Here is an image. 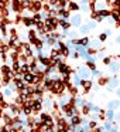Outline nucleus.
Returning a JSON list of instances; mask_svg holds the SVG:
<instances>
[{
    "label": "nucleus",
    "mask_w": 120,
    "mask_h": 132,
    "mask_svg": "<svg viewBox=\"0 0 120 132\" xmlns=\"http://www.w3.org/2000/svg\"><path fill=\"white\" fill-rule=\"evenodd\" d=\"M71 26L81 27V26H82V17H81L79 14H75V16H72V19H71Z\"/></svg>",
    "instance_id": "nucleus-9"
},
{
    "label": "nucleus",
    "mask_w": 120,
    "mask_h": 132,
    "mask_svg": "<svg viewBox=\"0 0 120 132\" xmlns=\"http://www.w3.org/2000/svg\"><path fill=\"white\" fill-rule=\"evenodd\" d=\"M114 111L113 109H106V119L107 121H114Z\"/></svg>",
    "instance_id": "nucleus-18"
},
{
    "label": "nucleus",
    "mask_w": 120,
    "mask_h": 132,
    "mask_svg": "<svg viewBox=\"0 0 120 132\" xmlns=\"http://www.w3.org/2000/svg\"><path fill=\"white\" fill-rule=\"evenodd\" d=\"M69 55H71L72 58H78V57H79V54H78L76 51H72V54H69Z\"/></svg>",
    "instance_id": "nucleus-37"
},
{
    "label": "nucleus",
    "mask_w": 120,
    "mask_h": 132,
    "mask_svg": "<svg viewBox=\"0 0 120 132\" xmlns=\"http://www.w3.org/2000/svg\"><path fill=\"white\" fill-rule=\"evenodd\" d=\"M0 33H2V36L7 34V26H6V23H4L3 20L0 21Z\"/></svg>",
    "instance_id": "nucleus-21"
},
{
    "label": "nucleus",
    "mask_w": 120,
    "mask_h": 132,
    "mask_svg": "<svg viewBox=\"0 0 120 132\" xmlns=\"http://www.w3.org/2000/svg\"><path fill=\"white\" fill-rule=\"evenodd\" d=\"M0 82H2V77H0Z\"/></svg>",
    "instance_id": "nucleus-42"
},
{
    "label": "nucleus",
    "mask_w": 120,
    "mask_h": 132,
    "mask_svg": "<svg viewBox=\"0 0 120 132\" xmlns=\"http://www.w3.org/2000/svg\"><path fill=\"white\" fill-rule=\"evenodd\" d=\"M81 7H79V4L76 3V2H69L68 3V10H71V12H78Z\"/></svg>",
    "instance_id": "nucleus-16"
},
{
    "label": "nucleus",
    "mask_w": 120,
    "mask_h": 132,
    "mask_svg": "<svg viewBox=\"0 0 120 132\" xmlns=\"http://www.w3.org/2000/svg\"><path fill=\"white\" fill-rule=\"evenodd\" d=\"M88 125H89V129H96L97 128V122H96V119H89V122H88Z\"/></svg>",
    "instance_id": "nucleus-25"
},
{
    "label": "nucleus",
    "mask_w": 120,
    "mask_h": 132,
    "mask_svg": "<svg viewBox=\"0 0 120 132\" xmlns=\"http://www.w3.org/2000/svg\"><path fill=\"white\" fill-rule=\"evenodd\" d=\"M109 81H110V78H106V77H100L99 78V85H106V84H109Z\"/></svg>",
    "instance_id": "nucleus-27"
},
{
    "label": "nucleus",
    "mask_w": 120,
    "mask_h": 132,
    "mask_svg": "<svg viewBox=\"0 0 120 132\" xmlns=\"http://www.w3.org/2000/svg\"><path fill=\"white\" fill-rule=\"evenodd\" d=\"M100 111H102V108H100V106L93 105V108H92V112H96V114H97V112H100Z\"/></svg>",
    "instance_id": "nucleus-35"
},
{
    "label": "nucleus",
    "mask_w": 120,
    "mask_h": 132,
    "mask_svg": "<svg viewBox=\"0 0 120 132\" xmlns=\"http://www.w3.org/2000/svg\"><path fill=\"white\" fill-rule=\"evenodd\" d=\"M82 123V117L81 115H72L69 118V125L71 126H79Z\"/></svg>",
    "instance_id": "nucleus-6"
},
{
    "label": "nucleus",
    "mask_w": 120,
    "mask_h": 132,
    "mask_svg": "<svg viewBox=\"0 0 120 132\" xmlns=\"http://www.w3.org/2000/svg\"><path fill=\"white\" fill-rule=\"evenodd\" d=\"M43 2H38V0H35V2H33V6L30 7V10L34 13H40L41 10H43Z\"/></svg>",
    "instance_id": "nucleus-8"
},
{
    "label": "nucleus",
    "mask_w": 120,
    "mask_h": 132,
    "mask_svg": "<svg viewBox=\"0 0 120 132\" xmlns=\"http://www.w3.org/2000/svg\"><path fill=\"white\" fill-rule=\"evenodd\" d=\"M2 92H3V95H6V97H10V95H13V91L9 88V87H7V88H4Z\"/></svg>",
    "instance_id": "nucleus-32"
},
{
    "label": "nucleus",
    "mask_w": 120,
    "mask_h": 132,
    "mask_svg": "<svg viewBox=\"0 0 120 132\" xmlns=\"http://www.w3.org/2000/svg\"><path fill=\"white\" fill-rule=\"evenodd\" d=\"M38 61H40V63L43 64L44 67H48V65H49V57H47V55H44V57L38 58Z\"/></svg>",
    "instance_id": "nucleus-22"
},
{
    "label": "nucleus",
    "mask_w": 120,
    "mask_h": 132,
    "mask_svg": "<svg viewBox=\"0 0 120 132\" xmlns=\"http://www.w3.org/2000/svg\"><path fill=\"white\" fill-rule=\"evenodd\" d=\"M109 70H110L113 74H117V71L120 70V64L119 63H116V61H112L110 63V65H109Z\"/></svg>",
    "instance_id": "nucleus-11"
},
{
    "label": "nucleus",
    "mask_w": 120,
    "mask_h": 132,
    "mask_svg": "<svg viewBox=\"0 0 120 132\" xmlns=\"http://www.w3.org/2000/svg\"><path fill=\"white\" fill-rule=\"evenodd\" d=\"M106 38H107V36H106V33H102V34H99V41L100 43H105Z\"/></svg>",
    "instance_id": "nucleus-33"
},
{
    "label": "nucleus",
    "mask_w": 120,
    "mask_h": 132,
    "mask_svg": "<svg viewBox=\"0 0 120 132\" xmlns=\"http://www.w3.org/2000/svg\"><path fill=\"white\" fill-rule=\"evenodd\" d=\"M116 94H117V97L120 98V88H119V87H117V89H116Z\"/></svg>",
    "instance_id": "nucleus-39"
},
{
    "label": "nucleus",
    "mask_w": 120,
    "mask_h": 132,
    "mask_svg": "<svg viewBox=\"0 0 120 132\" xmlns=\"http://www.w3.org/2000/svg\"><path fill=\"white\" fill-rule=\"evenodd\" d=\"M12 80H13V78L10 77V75H3V77H2V85L7 87L10 82H12Z\"/></svg>",
    "instance_id": "nucleus-17"
},
{
    "label": "nucleus",
    "mask_w": 120,
    "mask_h": 132,
    "mask_svg": "<svg viewBox=\"0 0 120 132\" xmlns=\"http://www.w3.org/2000/svg\"><path fill=\"white\" fill-rule=\"evenodd\" d=\"M114 121H116V122H117V123H119V122H120V112H117V114H116V115H114Z\"/></svg>",
    "instance_id": "nucleus-36"
},
{
    "label": "nucleus",
    "mask_w": 120,
    "mask_h": 132,
    "mask_svg": "<svg viewBox=\"0 0 120 132\" xmlns=\"http://www.w3.org/2000/svg\"><path fill=\"white\" fill-rule=\"evenodd\" d=\"M0 71H2V74L3 75H10L12 78L16 77V74L12 71V67L7 65V64H3V65H0Z\"/></svg>",
    "instance_id": "nucleus-4"
},
{
    "label": "nucleus",
    "mask_w": 120,
    "mask_h": 132,
    "mask_svg": "<svg viewBox=\"0 0 120 132\" xmlns=\"http://www.w3.org/2000/svg\"><path fill=\"white\" fill-rule=\"evenodd\" d=\"M58 24L61 26V29H62L64 31H66V30H69V27H71V23H68L66 20H62V19H59V21H58Z\"/></svg>",
    "instance_id": "nucleus-15"
},
{
    "label": "nucleus",
    "mask_w": 120,
    "mask_h": 132,
    "mask_svg": "<svg viewBox=\"0 0 120 132\" xmlns=\"http://www.w3.org/2000/svg\"><path fill=\"white\" fill-rule=\"evenodd\" d=\"M21 80H23L24 84H27V85H31V84H33V80H34V74H33V72L23 74V75H21Z\"/></svg>",
    "instance_id": "nucleus-7"
},
{
    "label": "nucleus",
    "mask_w": 120,
    "mask_h": 132,
    "mask_svg": "<svg viewBox=\"0 0 120 132\" xmlns=\"http://www.w3.org/2000/svg\"><path fill=\"white\" fill-rule=\"evenodd\" d=\"M89 31H91V30H89L88 24H83V26H81V27H79V33H81L82 36H86Z\"/></svg>",
    "instance_id": "nucleus-20"
},
{
    "label": "nucleus",
    "mask_w": 120,
    "mask_h": 132,
    "mask_svg": "<svg viewBox=\"0 0 120 132\" xmlns=\"http://www.w3.org/2000/svg\"><path fill=\"white\" fill-rule=\"evenodd\" d=\"M43 109H44L43 100H34V104H33V115H37L38 112H41Z\"/></svg>",
    "instance_id": "nucleus-3"
},
{
    "label": "nucleus",
    "mask_w": 120,
    "mask_h": 132,
    "mask_svg": "<svg viewBox=\"0 0 120 132\" xmlns=\"http://www.w3.org/2000/svg\"><path fill=\"white\" fill-rule=\"evenodd\" d=\"M33 20H34V23H38V21L43 20V17H41V13H34V16H33Z\"/></svg>",
    "instance_id": "nucleus-30"
},
{
    "label": "nucleus",
    "mask_w": 120,
    "mask_h": 132,
    "mask_svg": "<svg viewBox=\"0 0 120 132\" xmlns=\"http://www.w3.org/2000/svg\"><path fill=\"white\" fill-rule=\"evenodd\" d=\"M116 43H117V44H120V34L116 37Z\"/></svg>",
    "instance_id": "nucleus-40"
},
{
    "label": "nucleus",
    "mask_w": 120,
    "mask_h": 132,
    "mask_svg": "<svg viewBox=\"0 0 120 132\" xmlns=\"http://www.w3.org/2000/svg\"><path fill=\"white\" fill-rule=\"evenodd\" d=\"M78 46H82V47H86V48H89V37L83 36L82 38H79V40H78Z\"/></svg>",
    "instance_id": "nucleus-12"
},
{
    "label": "nucleus",
    "mask_w": 120,
    "mask_h": 132,
    "mask_svg": "<svg viewBox=\"0 0 120 132\" xmlns=\"http://www.w3.org/2000/svg\"><path fill=\"white\" fill-rule=\"evenodd\" d=\"M43 105H44V109L49 111V109H52V105H54V102H52L51 98H44V100H43Z\"/></svg>",
    "instance_id": "nucleus-10"
},
{
    "label": "nucleus",
    "mask_w": 120,
    "mask_h": 132,
    "mask_svg": "<svg viewBox=\"0 0 120 132\" xmlns=\"http://www.w3.org/2000/svg\"><path fill=\"white\" fill-rule=\"evenodd\" d=\"M120 106V102L117 100H113V101H110V102H107V109H117Z\"/></svg>",
    "instance_id": "nucleus-14"
},
{
    "label": "nucleus",
    "mask_w": 120,
    "mask_h": 132,
    "mask_svg": "<svg viewBox=\"0 0 120 132\" xmlns=\"http://www.w3.org/2000/svg\"><path fill=\"white\" fill-rule=\"evenodd\" d=\"M76 71H78V75H79L82 80L89 78V77H91V74H92V71H91V70H89L86 65H85V67H83V65H79V67L76 68Z\"/></svg>",
    "instance_id": "nucleus-1"
},
{
    "label": "nucleus",
    "mask_w": 120,
    "mask_h": 132,
    "mask_svg": "<svg viewBox=\"0 0 120 132\" xmlns=\"http://www.w3.org/2000/svg\"><path fill=\"white\" fill-rule=\"evenodd\" d=\"M88 27H89V30H93L95 27H96V21H93V20L89 21V23H88Z\"/></svg>",
    "instance_id": "nucleus-34"
},
{
    "label": "nucleus",
    "mask_w": 120,
    "mask_h": 132,
    "mask_svg": "<svg viewBox=\"0 0 120 132\" xmlns=\"http://www.w3.org/2000/svg\"><path fill=\"white\" fill-rule=\"evenodd\" d=\"M30 2H35V0H30Z\"/></svg>",
    "instance_id": "nucleus-41"
},
{
    "label": "nucleus",
    "mask_w": 120,
    "mask_h": 132,
    "mask_svg": "<svg viewBox=\"0 0 120 132\" xmlns=\"http://www.w3.org/2000/svg\"><path fill=\"white\" fill-rule=\"evenodd\" d=\"M105 33H106V36L109 37V36L112 34V30H110V29H107V30H105Z\"/></svg>",
    "instance_id": "nucleus-38"
},
{
    "label": "nucleus",
    "mask_w": 120,
    "mask_h": 132,
    "mask_svg": "<svg viewBox=\"0 0 120 132\" xmlns=\"http://www.w3.org/2000/svg\"><path fill=\"white\" fill-rule=\"evenodd\" d=\"M92 77H93V78H100V77H102V71H99V70H93V71H92Z\"/></svg>",
    "instance_id": "nucleus-29"
},
{
    "label": "nucleus",
    "mask_w": 120,
    "mask_h": 132,
    "mask_svg": "<svg viewBox=\"0 0 120 132\" xmlns=\"http://www.w3.org/2000/svg\"><path fill=\"white\" fill-rule=\"evenodd\" d=\"M119 64H120V63H119Z\"/></svg>",
    "instance_id": "nucleus-43"
},
{
    "label": "nucleus",
    "mask_w": 120,
    "mask_h": 132,
    "mask_svg": "<svg viewBox=\"0 0 120 132\" xmlns=\"http://www.w3.org/2000/svg\"><path fill=\"white\" fill-rule=\"evenodd\" d=\"M86 67H88L91 71H93V70H97V68H96V64H95L93 61H86Z\"/></svg>",
    "instance_id": "nucleus-28"
},
{
    "label": "nucleus",
    "mask_w": 120,
    "mask_h": 132,
    "mask_svg": "<svg viewBox=\"0 0 120 132\" xmlns=\"http://www.w3.org/2000/svg\"><path fill=\"white\" fill-rule=\"evenodd\" d=\"M58 16H59L58 19H62V20H68V19H69V10H66V9L59 10V12H58Z\"/></svg>",
    "instance_id": "nucleus-13"
},
{
    "label": "nucleus",
    "mask_w": 120,
    "mask_h": 132,
    "mask_svg": "<svg viewBox=\"0 0 120 132\" xmlns=\"http://www.w3.org/2000/svg\"><path fill=\"white\" fill-rule=\"evenodd\" d=\"M23 24L27 26V27H30V26H33V24H35V23H34V20H33V17H23Z\"/></svg>",
    "instance_id": "nucleus-19"
},
{
    "label": "nucleus",
    "mask_w": 120,
    "mask_h": 132,
    "mask_svg": "<svg viewBox=\"0 0 120 132\" xmlns=\"http://www.w3.org/2000/svg\"><path fill=\"white\" fill-rule=\"evenodd\" d=\"M9 114L12 115V117H20L21 115V106H18L17 104L12 102L9 106Z\"/></svg>",
    "instance_id": "nucleus-2"
},
{
    "label": "nucleus",
    "mask_w": 120,
    "mask_h": 132,
    "mask_svg": "<svg viewBox=\"0 0 120 132\" xmlns=\"http://www.w3.org/2000/svg\"><path fill=\"white\" fill-rule=\"evenodd\" d=\"M112 60H113V58H112V57H105V58H103V65H110V63H112Z\"/></svg>",
    "instance_id": "nucleus-31"
},
{
    "label": "nucleus",
    "mask_w": 120,
    "mask_h": 132,
    "mask_svg": "<svg viewBox=\"0 0 120 132\" xmlns=\"http://www.w3.org/2000/svg\"><path fill=\"white\" fill-rule=\"evenodd\" d=\"M79 87H83V95H86L89 91H91L92 87H93V84H92L91 80H82V81H81V85Z\"/></svg>",
    "instance_id": "nucleus-5"
},
{
    "label": "nucleus",
    "mask_w": 120,
    "mask_h": 132,
    "mask_svg": "<svg viewBox=\"0 0 120 132\" xmlns=\"http://www.w3.org/2000/svg\"><path fill=\"white\" fill-rule=\"evenodd\" d=\"M91 108H89L88 105H85V106H82V108H81V114H83V117H86V115H89L91 114Z\"/></svg>",
    "instance_id": "nucleus-24"
},
{
    "label": "nucleus",
    "mask_w": 120,
    "mask_h": 132,
    "mask_svg": "<svg viewBox=\"0 0 120 132\" xmlns=\"http://www.w3.org/2000/svg\"><path fill=\"white\" fill-rule=\"evenodd\" d=\"M35 34H37V31L35 30H28V33H27V37H28L30 41H33L35 38Z\"/></svg>",
    "instance_id": "nucleus-26"
},
{
    "label": "nucleus",
    "mask_w": 120,
    "mask_h": 132,
    "mask_svg": "<svg viewBox=\"0 0 120 132\" xmlns=\"http://www.w3.org/2000/svg\"><path fill=\"white\" fill-rule=\"evenodd\" d=\"M20 72L21 74H27V72H30V64H21Z\"/></svg>",
    "instance_id": "nucleus-23"
}]
</instances>
